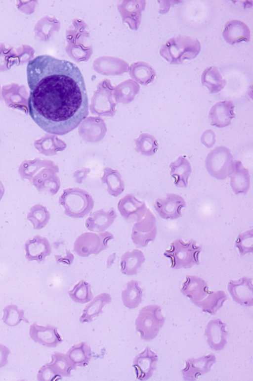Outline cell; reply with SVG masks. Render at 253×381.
Returning <instances> with one entry per match:
<instances>
[{
    "label": "cell",
    "instance_id": "obj_1",
    "mask_svg": "<svg viewBox=\"0 0 253 381\" xmlns=\"http://www.w3.org/2000/svg\"><path fill=\"white\" fill-rule=\"evenodd\" d=\"M28 106L34 121L47 133L63 135L73 131L88 114L85 82L73 63L48 55L29 61Z\"/></svg>",
    "mask_w": 253,
    "mask_h": 381
},
{
    "label": "cell",
    "instance_id": "obj_2",
    "mask_svg": "<svg viewBox=\"0 0 253 381\" xmlns=\"http://www.w3.org/2000/svg\"><path fill=\"white\" fill-rule=\"evenodd\" d=\"M199 41L188 36L178 35L169 39L161 47L160 54L172 64L195 58L201 50Z\"/></svg>",
    "mask_w": 253,
    "mask_h": 381
},
{
    "label": "cell",
    "instance_id": "obj_3",
    "mask_svg": "<svg viewBox=\"0 0 253 381\" xmlns=\"http://www.w3.org/2000/svg\"><path fill=\"white\" fill-rule=\"evenodd\" d=\"M202 249V246L197 245L193 239L185 242L177 238L172 242L169 249L165 250L164 255L169 259L171 268L188 269L199 264V255Z\"/></svg>",
    "mask_w": 253,
    "mask_h": 381
},
{
    "label": "cell",
    "instance_id": "obj_4",
    "mask_svg": "<svg viewBox=\"0 0 253 381\" xmlns=\"http://www.w3.org/2000/svg\"><path fill=\"white\" fill-rule=\"evenodd\" d=\"M165 320L160 306L147 305L139 311L135 320L136 331L139 333L142 339L151 341L158 335Z\"/></svg>",
    "mask_w": 253,
    "mask_h": 381
},
{
    "label": "cell",
    "instance_id": "obj_5",
    "mask_svg": "<svg viewBox=\"0 0 253 381\" xmlns=\"http://www.w3.org/2000/svg\"><path fill=\"white\" fill-rule=\"evenodd\" d=\"M233 164V157L231 151L224 146H217L211 150L205 160V166L210 175L221 180L229 176Z\"/></svg>",
    "mask_w": 253,
    "mask_h": 381
},
{
    "label": "cell",
    "instance_id": "obj_6",
    "mask_svg": "<svg viewBox=\"0 0 253 381\" xmlns=\"http://www.w3.org/2000/svg\"><path fill=\"white\" fill-rule=\"evenodd\" d=\"M113 238V235L107 231L98 234L85 232L77 238L73 249L78 255L82 257L97 255L108 248L109 241Z\"/></svg>",
    "mask_w": 253,
    "mask_h": 381
},
{
    "label": "cell",
    "instance_id": "obj_7",
    "mask_svg": "<svg viewBox=\"0 0 253 381\" xmlns=\"http://www.w3.org/2000/svg\"><path fill=\"white\" fill-rule=\"evenodd\" d=\"M59 203L64 208V212L73 218H82L93 209L94 202L87 194L76 190L67 191L62 195Z\"/></svg>",
    "mask_w": 253,
    "mask_h": 381
},
{
    "label": "cell",
    "instance_id": "obj_8",
    "mask_svg": "<svg viewBox=\"0 0 253 381\" xmlns=\"http://www.w3.org/2000/svg\"><path fill=\"white\" fill-rule=\"evenodd\" d=\"M157 234L156 217L148 209L144 216L133 224L131 234V240L137 247H144L149 242L155 240Z\"/></svg>",
    "mask_w": 253,
    "mask_h": 381
},
{
    "label": "cell",
    "instance_id": "obj_9",
    "mask_svg": "<svg viewBox=\"0 0 253 381\" xmlns=\"http://www.w3.org/2000/svg\"><path fill=\"white\" fill-rule=\"evenodd\" d=\"M186 206V202L181 196L172 193H167L165 197L157 198L154 205L159 215L166 220L180 217L181 209Z\"/></svg>",
    "mask_w": 253,
    "mask_h": 381
},
{
    "label": "cell",
    "instance_id": "obj_10",
    "mask_svg": "<svg viewBox=\"0 0 253 381\" xmlns=\"http://www.w3.org/2000/svg\"><path fill=\"white\" fill-rule=\"evenodd\" d=\"M216 362V357L213 353L205 355L198 358H191L185 361V367L181 370L184 381H195L198 377L205 375L211 370Z\"/></svg>",
    "mask_w": 253,
    "mask_h": 381
},
{
    "label": "cell",
    "instance_id": "obj_11",
    "mask_svg": "<svg viewBox=\"0 0 253 381\" xmlns=\"http://www.w3.org/2000/svg\"><path fill=\"white\" fill-rule=\"evenodd\" d=\"M227 289L233 300L244 306H253V285L251 278L243 277L237 280H231Z\"/></svg>",
    "mask_w": 253,
    "mask_h": 381
},
{
    "label": "cell",
    "instance_id": "obj_12",
    "mask_svg": "<svg viewBox=\"0 0 253 381\" xmlns=\"http://www.w3.org/2000/svg\"><path fill=\"white\" fill-rule=\"evenodd\" d=\"M158 361L157 355L149 347L135 356L133 360V367L136 378L140 381L149 379L156 369Z\"/></svg>",
    "mask_w": 253,
    "mask_h": 381
},
{
    "label": "cell",
    "instance_id": "obj_13",
    "mask_svg": "<svg viewBox=\"0 0 253 381\" xmlns=\"http://www.w3.org/2000/svg\"><path fill=\"white\" fill-rule=\"evenodd\" d=\"M226 326V324L220 319H212L207 324L204 334L212 350H222L227 344L228 332L225 330Z\"/></svg>",
    "mask_w": 253,
    "mask_h": 381
},
{
    "label": "cell",
    "instance_id": "obj_14",
    "mask_svg": "<svg viewBox=\"0 0 253 381\" xmlns=\"http://www.w3.org/2000/svg\"><path fill=\"white\" fill-rule=\"evenodd\" d=\"M24 248L26 258L29 261H36L39 263L44 261L52 252L48 239L38 235L27 240Z\"/></svg>",
    "mask_w": 253,
    "mask_h": 381
},
{
    "label": "cell",
    "instance_id": "obj_15",
    "mask_svg": "<svg viewBox=\"0 0 253 381\" xmlns=\"http://www.w3.org/2000/svg\"><path fill=\"white\" fill-rule=\"evenodd\" d=\"M234 107L233 103L230 100L216 103L209 111L211 125L219 128L229 126L232 119L235 117Z\"/></svg>",
    "mask_w": 253,
    "mask_h": 381
},
{
    "label": "cell",
    "instance_id": "obj_16",
    "mask_svg": "<svg viewBox=\"0 0 253 381\" xmlns=\"http://www.w3.org/2000/svg\"><path fill=\"white\" fill-rule=\"evenodd\" d=\"M180 292L193 303L205 298L210 290L208 284L204 279L194 275H187Z\"/></svg>",
    "mask_w": 253,
    "mask_h": 381
},
{
    "label": "cell",
    "instance_id": "obj_17",
    "mask_svg": "<svg viewBox=\"0 0 253 381\" xmlns=\"http://www.w3.org/2000/svg\"><path fill=\"white\" fill-rule=\"evenodd\" d=\"M118 210L126 220L136 222L145 215L148 208L143 201L133 196H126L120 200L118 204Z\"/></svg>",
    "mask_w": 253,
    "mask_h": 381
},
{
    "label": "cell",
    "instance_id": "obj_18",
    "mask_svg": "<svg viewBox=\"0 0 253 381\" xmlns=\"http://www.w3.org/2000/svg\"><path fill=\"white\" fill-rule=\"evenodd\" d=\"M117 216L113 208L107 211L101 209L89 215L85 221V226L88 230L93 232H103L113 223Z\"/></svg>",
    "mask_w": 253,
    "mask_h": 381
},
{
    "label": "cell",
    "instance_id": "obj_19",
    "mask_svg": "<svg viewBox=\"0 0 253 381\" xmlns=\"http://www.w3.org/2000/svg\"><path fill=\"white\" fill-rule=\"evenodd\" d=\"M226 42L231 45L242 41L248 42L251 39V32L248 26L244 22L237 19L228 21L222 32Z\"/></svg>",
    "mask_w": 253,
    "mask_h": 381
},
{
    "label": "cell",
    "instance_id": "obj_20",
    "mask_svg": "<svg viewBox=\"0 0 253 381\" xmlns=\"http://www.w3.org/2000/svg\"><path fill=\"white\" fill-rule=\"evenodd\" d=\"M229 177L231 187L236 194L247 193L250 187V176L248 169L241 161H234L233 169Z\"/></svg>",
    "mask_w": 253,
    "mask_h": 381
},
{
    "label": "cell",
    "instance_id": "obj_21",
    "mask_svg": "<svg viewBox=\"0 0 253 381\" xmlns=\"http://www.w3.org/2000/svg\"><path fill=\"white\" fill-rule=\"evenodd\" d=\"M170 174L174 179V184L178 188H185L188 186V179L192 172L189 161L184 156H179L169 165Z\"/></svg>",
    "mask_w": 253,
    "mask_h": 381
},
{
    "label": "cell",
    "instance_id": "obj_22",
    "mask_svg": "<svg viewBox=\"0 0 253 381\" xmlns=\"http://www.w3.org/2000/svg\"><path fill=\"white\" fill-rule=\"evenodd\" d=\"M145 261L144 255L141 250L134 249L131 251H126L121 258V272L126 276L136 275Z\"/></svg>",
    "mask_w": 253,
    "mask_h": 381
},
{
    "label": "cell",
    "instance_id": "obj_23",
    "mask_svg": "<svg viewBox=\"0 0 253 381\" xmlns=\"http://www.w3.org/2000/svg\"><path fill=\"white\" fill-rule=\"evenodd\" d=\"M111 301L109 293H102L95 296L84 308L79 321L82 323L91 322L93 318L103 313L102 308Z\"/></svg>",
    "mask_w": 253,
    "mask_h": 381
},
{
    "label": "cell",
    "instance_id": "obj_24",
    "mask_svg": "<svg viewBox=\"0 0 253 381\" xmlns=\"http://www.w3.org/2000/svg\"><path fill=\"white\" fill-rule=\"evenodd\" d=\"M227 298V294L223 290L210 291L203 299L193 303L201 308L203 312L215 315Z\"/></svg>",
    "mask_w": 253,
    "mask_h": 381
},
{
    "label": "cell",
    "instance_id": "obj_25",
    "mask_svg": "<svg viewBox=\"0 0 253 381\" xmlns=\"http://www.w3.org/2000/svg\"><path fill=\"white\" fill-rule=\"evenodd\" d=\"M201 83L210 94H215L224 88L226 81L222 78L217 68L212 66L204 70L201 76Z\"/></svg>",
    "mask_w": 253,
    "mask_h": 381
},
{
    "label": "cell",
    "instance_id": "obj_26",
    "mask_svg": "<svg viewBox=\"0 0 253 381\" xmlns=\"http://www.w3.org/2000/svg\"><path fill=\"white\" fill-rule=\"evenodd\" d=\"M121 296L125 306L130 309L136 308L142 302L143 289L137 281L131 280L126 283Z\"/></svg>",
    "mask_w": 253,
    "mask_h": 381
},
{
    "label": "cell",
    "instance_id": "obj_27",
    "mask_svg": "<svg viewBox=\"0 0 253 381\" xmlns=\"http://www.w3.org/2000/svg\"><path fill=\"white\" fill-rule=\"evenodd\" d=\"M66 355L76 367H85L91 358V348L85 342H82L72 346L67 352Z\"/></svg>",
    "mask_w": 253,
    "mask_h": 381
},
{
    "label": "cell",
    "instance_id": "obj_28",
    "mask_svg": "<svg viewBox=\"0 0 253 381\" xmlns=\"http://www.w3.org/2000/svg\"><path fill=\"white\" fill-rule=\"evenodd\" d=\"M50 218V213L47 209L39 204L34 205L30 209L27 217L35 230L43 228L48 223Z\"/></svg>",
    "mask_w": 253,
    "mask_h": 381
},
{
    "label": "cell",
    "instance_id": "obj_29",
    "mask_svg": "<svg viewBox=\"0 0 253 381\" xmlns=\"http://www.w3.org/2000/svg\"><path fill=\"white\" fill-rule=\"evenodd\" d=\"M68 293L74 302L81 304L88 302L93 297L91 285L84 280L80 281Z\"/></svg>",
    "mask_w": 253,
    "mask_h": 381
},
{
    "label": "cell",
    "instance_id": "obj_30",
    "mask_svg": "<svg viewBox=\"0 0 253 381\" xmlns=\"http://www.w3.org/2000/svg\"><path fill=\"white\" fill-rule=\"evenodd\" d=\"M235 246L240 256L253 253V229L240 233L236 239Z\"/></svg>",
    "mask_w": 253,
    "mask_h": 381
},
{
    "label": "cell",
    "instance_id": "obj_31",
    "mask_svg": "<svg viewBox=\"0 0 253 381\" xmlns=\"http://www.w3.org/2000/svg\"><path fill=\"white\" fill-rule=\"evenodd\" d=\"M54 365L58 374L61 377H71V371L75 370L76 367L70 361L66 354L56 353L54 356Z\"/></svg>",
    "mask_w": 253,
    "mask_h": 381
},
{
    "label": "cell",
    "instance_id": "obj_32",
    "mask_svg": "<svg viewBox=\"0 0 253 381\" xmlns=\"http://www.w3.org/2000/svg\"><path fill=\"white\" fill-rule=\"evenodd\" d=\"M143 151L148 155L156 153L158 149V143L154 137L147 135L143 139Z\"/></svg>",
    "mask_w": 253,
    "mask_h": 381
},
{
    "label": "cell",
    "instance_id": "obj_33",
    "mask_svg": "<svg viewBox=\"0 0 253 381\" xmlns=\"http://www.w3.org/2000/svg\"><path fill=\"white\" fill-rule=\"evenodd\" d=\"M201 142L208 148L212 147L216 142L214 132L211 129L205 131L201 136Z\"/></svg>",
    "mask_w": 253,
    "mask_h": 381
},
{
    "label": "cell",
    "instance_id": "obj_34",
    "mask_svg": "<svg viewBox=\"0 0 253 381\" xmlns=\"http://www.w3.org/2000/svg\"><path fill=\"white\" fill-rule=\"evenodd\" d=\"M54 256L57 263L66 265H71L74 259L73 254L68 249L64 255L55 254Z\"/></svg>",
    "mask_w": 253,
    "mask_h": 381
},
{
    "label": "cell",
    "instance_id": "obj_35",
    "mask_svg": "<svg viewBox=\"0 0 253 381\" xmlns=\"http://www.w3.org/2000/svg\"><path fill=\"white\" fill-rule=\"evenodd\" d=\"M3 194V190L0 187V200Z\"/></svg>",
    "mask_w": 253,
    "mask_h": 381
}]
</instances>
